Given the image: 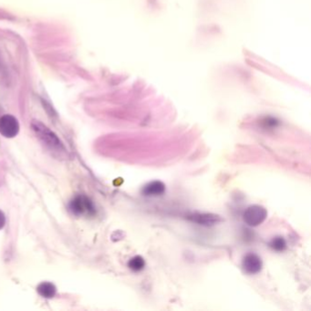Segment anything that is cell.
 I'll return each mask as SVG.
<instances>
[{"label":"cell","instance_id":"6da1fadb","mask_svg":"<svg viewBox=\"0 0 311 311\" xmlns=\"http://www.w3.org/2000/svg\"><path fill=\"white\" fill-rule=\"evenodd\" d=\"M31 125H32L33 130L36 131L37 137L43 143H45L51 149H57L60 151L64 149L62 142L57 138L56 134H54L53 132L49 130V128L46 127L45 125H43L42 123L37 121H33Z\"/></svg>","mask_w":311,"mask_h":311},{"label":"cell","instance_id":"7a4b0ae2","mask_svg":"<svg viewBox=\"0 0 311 311\" xmlns=\"http://www.w3.org/2000/svg\"><path fill=\"white\" fill-rule=\"evenodd\" d=\"M267 217V211L261 205H250L244 212L243 218L246 225L249 226H258L263 224Z\"/></svg>","mask_w":311,"mask_h":311},{"label":"cell","instance_id":"3957f363","mask_svg":"<svg viewBox=\"0 0 311 311\" xmlns=\"http://www.w3.org/2000/svg\"><path fill=\"white\" fill-rule=\"evenodd\" d=\"M69 208L75 216H91L95 213V207L92 202L84 196L75 197L70 202Z\"/></svg>","mask_w":311,"mask_h":311},{"label":"cell","instance_id":"277c9868","mask_svg":"<svg viewBox=\"0 0 311 311\" xmlns=\"http://www.w3.org/2000/svg\"><path fill=\"white\" fill-rule=\"evenodd\" d=\"M20 131V123L12 115L6 114L0 118V134L6 138H13Z\"/></svg>","mask_w":311,"mask_h":311},{"label":"cell","instance_id":"5b68a950","mask_svg":"<svg viewBox=\"0 0 311 311\" xmlns=\"http://www.w3.org/2000/svg\"><path fill=\"white\" fill-rule=\"evenodd\" d=\"M242 267L246 274H258L262 270V259L255 253H247L242 260Z\"/></svg>","mask_w":311,"mask_h":311},{"label":"cell","instance_id":"8992f818","mask_svg":"<svg viewBox=\"0 0 311 311\" xmlns=\"http://www.w3.org/2000/svg\"><path fill=\"white\" fill-rule=\"evenodd\" d=\"M187 218L192 223L203 226H213L224 221L219 215L213 213H195L189 215Z\"/></svg>","mask_w":311,"mask_h":311},{"label":"cell","instance_id":"52a82bcc","mask_svg":"<svg viewBox=\"0 0 311 311\" xmlns=\"http://www.w3.org/2000/svg\"><path fill=\"white\" fill-rule=\"evenodd\" d=\"M165 184L161 181H152L145 184L142 189L144 197H160L165 192Z\"/></svg>","mask_w":311,"mask_h":311},{"label":"cell","instance_id":"ba28073f","mask_svg":"<svg viewBox=\"0 0 311 311\" xmlns=\"http://www.w3.org/2000/svg\"><path fill=\"white\" fill-rule=\"evenodd\" d=\"M37 292L43 298L50 299V298H53L56 294V287L51 283L43 282L37 287Z\"/></svg>","mask_w":311,"mask_h":311},{"label":"cell","instance_id":"9c48e42d","mask_svg":"<svg viewBox=\"0 0 311 311\" xmlns=\"http://www.w3.org/2000/svg\"><path fill=\"white\" fill-rule=\"evenodd\" d=\"M128 266L133 272H140V271L143 270L145 266L144 258L141 256H135L130 259V261L128 263Z\"/></svg>","mask_w":311,"mask_h":311},{"label":"cell","instance_id":"30bf717a","mask_svg":"<svg viewBox=\"0 0 311 311\" xmlns=\"http://www.w3.org/2000/svg\"><path fill=\"white\" fill-rule=\"evenodd\" d=\"M269 246L277 252H283L287 249V241L282 237H276L269 242Z\"/></svg>","mask_w":311,"mask_h":311},{"label":"cell","instance_id":"8fae6325","mask_svg":"<svg viewBox=\"0 0 311 311\" xmlns=\"http://www.w3.org/2000/svg\"><path fill=\"white\" fill-rule=\"evenodd\" d=\"M5 224H6V217L3 212L0 211V229L4 227Z\"/></svg>","mask_w":311,"mask_h":311}]
</instances>
